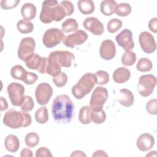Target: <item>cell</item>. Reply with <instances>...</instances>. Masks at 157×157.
<instances>
[{
  "label": "cell",
  "mask_w": 157,
  "mask_h": 157,
  "mask_svg": "<svg viewBox=\"0 0 157 157\" xmlns=\"http://www.w3.org/2000/svg\"><path fill=\"white\" fill-rule=\"evenodd\" d=\"M51 110L58 124H68L74 117V104L67 95L60 94L53 100Z\"/></svg>",
  "instance_id": "6da1fadb"
},
{
  "label": "cell",
  "mask_w": 157,
  "mask_h": 157,
  "mask_svg": "<svg viewBox=\"0 0 157 157\" xmlns=\"http://www.w3.org/2000/svg\"><path fill=\"white\" fill-rule=\"evenodd\" d=\"M31 122V117L29 113L24 111H17L13 109H9L3 118L4 124L12 129L28 127Z\"/></svg>",
  "instance_id": "7a4b0ae2"
},
{
  "label": "cell",
  "mask_w": 157,
  "mask_h": 157,
  "mask_svg": "<svg viewBox=\"0 0 157 157\" xmlns=\"http://www.w3.org/2000/svg\"><path fill=\"white\" fill-rule=\"evenodd\" d=\"M96 84V77L92 73H86L82 75L71 90L72 95L77 99H82L88 94Z\"/></svg>",
  "instance_id": "3957f363"
},
{
  "label": "cell",
  "mask_w": 157,
  "mask_h": 157,
  "mask_svg": "<svg viewBox=\"0 0 157 157\" xmlns=\"http://www.w3.org/2000/svg\"><path fill=\"white\" fill-rule=\"evenodd\" d=\"M156 85V78L152 74L143 75L140 77L137 85L139 94L143 97L150 96Z\"/></svg>",
  "instance_id": "277c9868"
},
{
  "label": "cell",
  "mask_w": 157,
  "mask_h": 157,
  "mask_svg": "<svg viewBox=\"0 0 157 157\" xmlns=\"http://www.w3.org/2000/svg\"><path fill=\"white\" fill-rule=\"evenodd\" d=\"M9 98L14 106H20L25 99V87L17 82L10 83L7 88Z\"/></svg>",
  "instance_id": "5b68a950"
},
{
  "label": "cell",
  "mask_w": 157,
  "mask_h": 157,
  "mask_svg": "<svg viewBox=\"0 0 157 157\" xmlns=\"http://www.w3.org/2000/svg\"><path fill=\"white\" fill-rule=\"evenodd\" d=\"M64 34L58 28H50L45 31L42 37V42L47 48H52L63 41Z\"/></svg>",
  "instance_id": "8992f818"
},
{
  "label": "cell",
  "mask_w": 157,
  "mask_h": 157,
  "mask_svg": "<svg viewBox=\"0 0 157 157\" xmlns=\"http://www.w3.org/2000/svg\"><path fill=\"white\" fill-rule=\"evenodd\" d=\"M108 98V91L105 87L97 86L91 94L90 107L92 110L102 109V106Z\"/></svg>",
  "instance_id": "52a82bcc"
},
{
  "label": "cell",
  "mask_w": 157,
  "mask_h": 157,
  "mask_svg": "<svg viewBox=\"0 0 157 157\" xmlns=\"http://www.w3.org/2000/svg\"><path fill=\"white\" fill-rule=\"evenodd\" d=\"M26 66L33 70H37L41 74L47 72L48 58L42 57L37 53H34L25 61Z\"/></svg>",
  "instance_id": "ba28073f"
},
{
  "label": "cell",
  "mask_w": 157,
  "mask_h": 157,
  "mask_svg": "<svg viewBox=\"0 0 157 157\" xmlns=\"http://www.w3.org/2000/svg\"><path fill=\"white\" fill-rule=\"evenodd\" d=\"M36 48L34 39L31 37L23 38L18 47V57L22 61H25L29 56L34 53Z\"/></svg>",
  "instance_id": "9c48e42d"
},
{
  "label": "cell",
  "mask_w": 157,
  "mask_h": 157,
  "mask_svg": "<svg viewBox=\"0 0 157 157\" xmlns=\"http://www.w3.org/2000/svg\"><path fill=\"white\" fill-rule=\"evenodd\" d=\"M53 94V88L49 83H41L37 85L35 91L36 101L39 105H46Z\"/></svg>",
  "instance_id": "30bf717a"
},
{
  "label": "cell",
  "mask_w": 157,
  "mask_h": 157,
  "mask_svg": "<svg viewBox=\"0 0 157 157\" xmlns=\"http://www.w3.org/2000/svg\"><path fill=\"white\" fill-rule=\"evenodd\" d=\"M58 2L56 0H46L43 1L39 18L45 24L50 23L53 21L54 7Z\"/></svg>",
  "instance_id": "8fae6325"
},
{
  "label": "cell",
  "mask_w": 157,
  "mask_h": 157,
  "mask_svg": "<svg viewBox=\"0 0 157 157\" xmlns=\"http://www.w3.org/2000/svg\"><path fill=\"white\" fill-rule=\"evenodd\" d=\"M139 42L142 50L146 53H152L156 50V44L155 38L149 32H142L139 36Z\"/></svg>",
  "instance_id": "7c38bea8"
},
{
  "label": "cell",
  "mask_w": 157,
  "mask_h": 157,
  "mask_svg": "<svg viewBox=\"0 0 157 157\" xmlns=\"http://www.w3.org/2000/svg\"><path fill=\"white\" fill-rule=\"evenodd\" d=\"M88 39L86 33L83 30L78 29L74 33L64 37L63 44L67 47L74 48L76 45L83 44Z\"/></svg>",
  "instance_id": "4fadbf2b"
},
{
  "label": "cell",
  "mask_w": 157,
  "mask_h": 157,
  "mask_svg": "<svg viewBox=\"0 0 157 157\" xmlns=\"http://www.w3.org/2000/svg\"><path fill=\"white\" fill-rule=\"evenodd\" d=\"M49 56L53 57L61 67H69L75 59L74 55L69 51L56 50L50 53Z\"/></svg>",
  "instance_id": "5bb4252c"
},
{
  "label": "cell",
  "mask_w": 157,
  "mask_h": 157,
  "mask_svg": "<svg viewBox=\"0 0 157 157\" xmlns=\"http://www.w3.org/2000/svg\"><path fill=\"white\" fill-rule=\"evenodd\" d=\"M115 40L119 46L124 50H130L134 47L132 33L129 29H124L115 37Z\"/></svg>",
  "instance_id": "9a60e30c"
},
{
  "label": "cell",
  "mask_w": 157,
  "mask_h": 157,
  "mask_svg": "<svg viewBox=\"0 0 157 157\" xmlns=\"http://www.w3.org/2000/svg\"><path fill=\"white\" fill-rule=\"evenodd\" d=\"M83 26L85 29L95 36H101L104 31L103 24L96 17H90L85 18Z\"/></svg>",
  "instance_id": "2e32d148"
},
{
  "label": "cell",
  "mask_w": 157,
  "mask_h": 157,
  "mask_svg": "<svg viewBox=\"0 0 157 157\" xmlns=\"http://www.w3.org/2000/svg\"><path fill=\"white\" fill-rule=\"evenodd\" d=\"M99 54L101 57L105 60L113 59L116 54V47L114 42L109 39L102 41L100 45Z\"/></svg>",
  "instance_id": "e0dca14e"
},
{
  "label": "cell",
  "mask_w": 157,
  "mask_h": 157,
  "mask_svg": "<svg viewBox=\"0 0 157 157\" xmlns=\"http://www.w3.org/2000/svg\"><path fill=\"white\" fill-rule=\"evenodd\" d=\"M155 144V139L152 135L149 133H143L139 136L136 140V146L138 149L142 151L151 149Z\"/></svg>",
  "instance_id": "ac0fdd59"
},
{
  "label": "cell",
  "mask_w": 157,
  "mask_h": 157,
  "mask_svg": "<svg viewBox=\"0 0 157 157\" xmlns=\"http://www.w3.org/2000/svg\"><path fill=\"white\" fill-rule=\"evenodd\" d=\"M118 100L120 104L123 106L130 107L134 103V97L132 93L129 90L123 88L120 90Z\"/></svg>",
  "instance_id": "d6986e66"
},
{
  "label": "cell",
  "mask_w": 157,
  "mask_h": 157,
  "mask_svg": "<svg viewBox=\"0 0 157 157\" xmlns=\"http://www.w3.org/2000/svg\"><path fill=\"white\" fill-rule=\"evenodd\" d=\"M112 77L115 82L118 83H123L130 78L131 72L127 68L124 67H120L113 72Z\"/></svg>",
  "instance_id": "ffe728a7"
},
{
  "label": "cell",
  "mask_w": 157,
  "mask_h": 157,
  "mask_svg": "<svg viewBox=\"0 0 157 157\" xmlns=\"http://www.w3.org/2000/svg\"><path fill=\"white\" fill-rule=\"evenodd\" d=\"M37 13L36 6L30 2L25 3L21 8V15L24 20L30 21L35 18Z\"/></svg>",
  "instance_id": "44dd1931"
},
{
  "label": "cell",
  "mask_w": 157,
  "mask_h": 157,
  "mask_svg": "<svg viewBox=\"0 0 157 157\" xmlns=\"http://www.w3.org/2000/svg\"><path fill=\"white\" fill-rule=\"evenodd\" d=\"M4 145L7 151L11 153H15L20 147V141L16 136L9 134L4 140Z\"/></svg>",
  "instance_id": "7402d4cb"
},
{
  "label": "cell",
  "mask_w": 157,
  "mask_h": 157,
  "mask_svg": "<svg viewBox=\"0 0 157 157\" xmlns=\"http://www.w3.org/2000/svg\"><path fill=\"white\" fill-rule=\"evenodd\" d=\"M61 72V67L60 65L53 57L48 56L47 66V73L52 77H55L59 74Z\"/></svg>",
  "instance_id": "603a6c76"
},
{
  "label": "cell",
  "mask_w": 157,
  "mask_h": 157,
  "mask_svg": "<svg viewBox=\"0 0 157 157\" xmlns=\"http://www.w3.org/2000/svg\"><path fill=\"white\" fill-rule=\"evenodd\" d=\"M80 12L83 15L92 13L95 9L94 3L91 0H80L77 2Z\"/></svg>",
  "instance_id": "cb8c5ba5"
},
{
  "label": "cell",
  "mask_w": 157,
  "mask_h": 157,
  "mask_svg": "<svg viewBox=\"0 0 157 157\" xmlns=\"http://www.w3.org/2000/svg\"><path fill=\"white\" fill-rule=\"evenodd\" d=\"M117 2L113 0H104L101 2L100 10L105 16H110L114 13Z\"/></svg>",
  "instance_id": "d4e9b609"
},
{
  "label": "cell",
  "mask_w": 157,
  "mask_h": 157,
  "mask_svg": "<svg viewBox=\"0 0 157 157\" xmlns=\"http://www.w3.org/2000/svg\"><path fill=\"white\" fill-rule=\"evenodd\" d=\"M78 28V25L75 19L70 18L66 19L61 25L62 31L64 33L77 31Z\"/></svg>",
  "instance_id": "484cf974"
},
{
  "label": "cell",
  "mask_w": 157,
  "mask_h": 157,
  "mask_svg": "<svg viewBox=\"0 0 157 157\" xmlns=\"http://www.w3.org/2000/svg\"><path fill=\"white\" fill-rule=\"evenodd\" d=\"M91 109L90 106L85 105L81 107L79 111L78 120L80 122L83 124H90L91 122Z\"/></svg>",
  "instance_id": "4316f807"
},
{
  "label": "cell",
  "mask_w": 157,
  "mask_h": 157,
  "mask_svg": "<svg viewBox=\"0 0 157 157\" xmlns=\"http://www.w3.org/2000/svg\"><path fill=\"white\" fill-rule=\"evenodd\" d=\"M27 74L28 72L23 68V67L18 64L13 66L10 70L11 76L13 78L20 80L23 82L25 80Z\"/></svg>",
  "instance_id": "83f0119b"
},
{
  "label": "cell",
  "mask_w": 157,
  "mask_h": 157,
  "mask_svg": "<svg viewBox=\"0 0 157 157\" xmlns=\"http://www.w3.org/2000/svg\"><path fill=\"white\" fill-rule=\"evenodd\" d=\"M17 28L20 33L28 34L33 31L34 25L31 21L22 19L18 21Z\"/></svg>",
  "instance_id": "f1b7e54d"
},
{
  "label": "cell",
  "mask_w": 157,
  "mask_h": 157,
  "mask_svg": "<svg viewBox=\"0 0 157 157\" xmlns=\"http://www.w3.org/2000/svg\"><path fill=\"white\" fill-rule=\"evenodd\" d=\"M132 9L128 3H120L116 5L114 10V13L120 17H126L131 12Z\"/></svg>",
  "instance_id": "f546056e"
},
{
  "label": "cell",
  "mask_w": 157,
  "mask_h": 157,
  "mask_svg": "<svg viewBox=\"0 0 157 157\" xmlns=\"http://www.w3.org/2000/svg\"><path fill=\"white\" fill-rule=\"evenodd\" d=\"M36 121L40 124H44L48 120V110L46 107H41L39 108L34 115Z\"/></svg>",
  "instance_id": "4dcf8cb0"
},
{
  "label": "cell",
  "mask_w": 157,
  "mask_h": 157,
  "mask_svg": "<svg viewBox=\"0 0 157 157\" xmlns=\"http://www.w3.org/2000/svg\"><path fill=\"white\" fill-rule=\"evenodd\" d=\"M136 61V55L131 50L126 51L121 57V63L126 66H132Z\"/></svg>",
  "instance_id": "1f68e13d"
},
{
  "label": "cell",
  "mask_w": 157,
  "mask_h": 157,
  "mask_svg": "<svg viewBox=\"0 0 157 157\" xmlns=\"http://www.w3.org/2000/svg\"><path fill=\"white\" fill-rule=\"evenodd\" d=\"M153 67V64L151 60L147 58H140L137 64L136 68L140 72H148L150 71Z\"/></svg>",
  "instance_id": "d6a6232c"
},
{
  "label": "cell",
  "mask_w": 157,
  "mask_h": 157,
  "mask_svg": "<svg viewBox=\"0 0 157 157\" xmlns=\"http://www.w3.org/2000/svg\"><path fill=\"white\" fill-rule=\"evenodd\" d=\"M106 119V114L103 109L92 110L91 113V120L96 124H102Z\"/></svg>",
  "instance_id": "836d02e7"
},
{
  "label": "cell",
  "mask_w": 157,
  "mask_h": 157,
  "mask_svg": "<svg viewBox=\"0 0 157 157\" xmlns=\"http://www.w3.org/2000/svg\"><path fill=\"white\" fill-rule=\"evenodd\" d=\"M25 142L28 147L33 148L39 142V137L36 132H31L26 135L25 137Z\"/></svg>",
  "instance_id": "e575fe53"
},
{
  "label": "cell",
  "mask_w": 157,
  "mask_h": 157,
  "mask_svg": "<svg viewBox=\"0 0 157 157\" xmlns=\"http://www.w3.org/2000/svg\"><path fill=\"white\" fill-rule=\"evenodd\" d=\"M122 26V21L118 18H112L109 21L107 25V31L110 33H115Z\"/></svg>",
  "instance_id": "d590c367"
},
{
  "label": "cell",
  "mask_w": 157,
  "mask_h": 157,
  "mask_svg": "<svg viewBox=\"0 0 157 157\" xmlns=\"http://www.w3.org/2000/svg\"><path fill=\"white\" fill-rule=\"evenodd\" d=\"M94 75L96 77V84L105 85L109 82V75L105 71H98Z\"/></svg>",
  "instance_id": "8d00e7d4"
},
{
  "label": "cell",
  "mask_w": 157,
  "mask_h": 157,
  "mask_svg": "<svg viewBox=\"0 0 157 157\" xmlns=\"http://www.w3.org/2000/svg\"><path fill=\"white\" fill-rule=\"evenodd\" d=\"M53 82L54 84L59 88H61L64 86L67 82V76L66 73L63 72H61L59 74L55 77H53Z\"/></svg>",
  "instance_id": "74e56055"
},
{
  "label": "cell",
  "mask_w": 157,
  "mask_h": 157,
  "mask_svg": "<svg viewBox=\"0 0 157 157\" xmlns=\"http://www.w3.org/2000/svg\"><path fill=\"white\" fill-rule=\"evenodd\" d=\"M34 106V103L33 98L29 96H26L25 99L20 105L21 109L24 112L31 111Z\"/></svg>",
  "instance_id": "f35d334b"
},
{
  "label": "cell",
  "mask_w": 157,
  "mask_h": 157,
  "mask_svg": "<svg viewBox=\"0 0 157 157\" xmlns=\"http://www.w3.org/2000/svg\"><path fill=\"white\" fill-rule=\"evenodd\" d=\"M20 2V0H2L1 1V7L5 10L10 9L17 7Z\"/></svg>",
  "instance_id": "ab89813d"
},
{
  "label": "cell",
  "mask_w": 157,
  "mask_h": 157,
  "mask_svg": "<svg viewBox=\"0 0 157 157\" xmlns=\"http://www.w3.org/2000/svg\"><path fill=\"white\" fill-rule=\"evenodd\" d=\"M156 104L157 100L156 99H150L146 104V110L147 112L151 115H156Z\"/></svg>",
  "instance_id": "60d3db41"
},
{
  "label": "cell",
  "mask_w": 157,
  "mask_h": 157,
  "mask_svg": "<svg viewBox=\"0 0 157 157\" xmlns=\"http://www.w3.org/2000/svg\"><path fill=\"white\" fill-rule=\"evenodd\" d=\"M38 79V76L36 74L31 72H28L26 78L23 82L26 85H33Z\"/></svg>",
  "instance_id": "b9f144b4"
},
{
  "label": "cell",
  "mask_w": 157,
  "mask_h": 157,
  "mask_svg": "<svg viewBox=\"0 0 157 157\" xmlns=\"http://www.w3.org/2000/svg\"><path fill=\"white\" fill-rule=\"evenodd\" d=\"M36 156L40 157V156H51L52 157L53 155L50 152V150L46 147H41L36 150Z\"/></svg>",
  "instance_id": "7bdbcfd3"
},
{
  "label": "cell",
  "mask_w": 157,
  "mask_h": 157,
  "mask_svg": "<svg viewBox=\"0 0 157 157\" xmlns=\"http://www.w3.org/2000/svg\"><path fill=\"white\" fill-rule=\"evenodd\" d=\"M148 28L149 29L154 33L157 32V18L154 17L150 20L148 22Z\"/></svg>",
  "instance_id": "ee69618b"
},
{
  "label": "cell",
  "mask_w": 157,
  "mask_h": 157,
  "mask_svg": "<svg viewBox=\"0 0 157 157\" xmlns=\"http://www.w3.org/2000/svg\"><path fill=\"white\" fill-rule=\"evenodd\" d=\"M33 156V153L31 150L25 148H23L20 153V156L21 157H32Z\"/></svg>",
  "instance_id": "f6af8a7d"
},
{
  "label": "cell",
  "mask_w": 157,
  "mask_h": 157,
  "mask_svg": "<svg viewBox=\"0 0 157 157\" xmlns=\"http://www.w3.org/2000/svg\"><path fill=\"white\" fill-rule=\"evenodd\" d=\"M1 98V110L3 111L6 110L8 108V104L5 98H4L2 96L0 97Z\"/></svg>",
  "instance_id": "bcb514c9"
},
{
  "label": "cell",
  "mask_w": 157,
  "mask_h": 157,
  "mask_svg": "<svg viewBox=\"0 0 157 157\" xmlns=\"http://www.w3.org/2000/svg\"><path fill=\"white\" fill-rule=\"evenodd\" d=\"M93 156H107V154L104 151L101 150H99L96 151L92 155Z\"/></svg>",
  "instance_id": "7dc6e473"
},
{
  "label": "cell",
  "mask_w": 157,
  "mask_h": 157,
  "mask_svg": "<svg viewBox=\"0 0 157 157\" xmlns=\"http://www.w3.org/2000/svg\"><path fill=\"white\" fill-rule=\"evenodd\" d=\"M71 156H86V155L80 150H75L72 153Z\"/></svg>",
  "instance_id": "c3c4849f"
},
{
  "label": "cell",
  "mask_w": 157,
  "mask_h": 157,
  "mask_svg": "<svg viewBox=\"0 0 157 157\" xmlns=\"http://www.w3.org/2000/svg\"><path fill=\"white\" fill-rule=\"evenodd\" d=\"M155 151H150L148 154H147L146 156H151V155L153 156V153L154 152H155Z\"/></svg>",
  "instance_id": "681fc988"
}]
</instances>
